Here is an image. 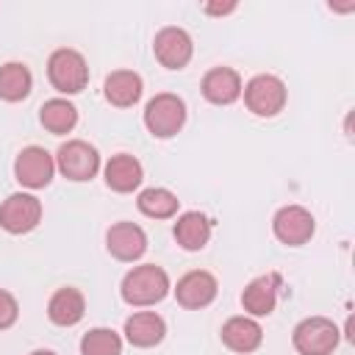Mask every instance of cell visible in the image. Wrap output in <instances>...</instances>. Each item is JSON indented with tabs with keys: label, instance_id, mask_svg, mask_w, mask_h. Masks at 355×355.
I'll return each mask as SVG.
<instances>
[{
	"label": "cell",
	"instance_id": "9",
	"mask_svg": "<svg viewBox=\"0 0 355 355\" xmlns=\"http://www.w3.org/2000/svg\"><path fill=\"white\" fill-rule=\"evenodd\" d=\"M272 230H275L277 241H283L288 247H300V244L311 241V236L316 230V219L302 205H283L272 219Z\"/></svg>",
	"mask_w": 355,
	"mask_h": 355
},
{
	"label": "cell",
	"instance_id": "22",
	"mask_svg": "<svg viewBox=\"0 0 355 355\" xmlns=\"http://www.w3.org/2000/svg\"><path fill=\"white\" fill-rule=\"evenodd\" d=\"M39 119L44 125V130L55 133V136H64L69 133L75 125H78V108L69 103V100H61V97H53L42 105L39 111Z\"/></svg>",
	"mask_w": 355,
	"mask_h": 355
},
{
	"label": "cell",
	"instance_id": "17",
	"mask_svg": "<svg viewBox=\"0 0 355 355\" xmlns=\"http://www.w3.org/2000/svg\"><path fill=\"white\" fill-rule=\"evenodd\" d=\"M144 180V169L141 164L128 155V153H119V155H111V161L105 164V186L111 191H119V194H128L133 189H139Z\"/></svg>",
	"mask_w": 355,
	"mask_h": 355
},
{
	"label": "cell",
	"instance_id": "1",
	"mask_svg": "<svg viewBox=\"0 0 355 355\" xmlns=\"http://www.w3.org/2000/svg\"><path fill=\"white\" fill-rule=\"evenodd\" d=\"M122 300L133 308H147L161 302L169 294V275L155 266V263H141L133 266L125 277H122Z\"/></svg>",
	"mask_w": 355,
	"mask_h": 355
},
{
	"label": "cell",
	"instance_id": "11",
	"mask_svg": "<svg viewBox=\"0 0 355 355\" xmlns=\"http://www.w3.org/2000/svg\"><path fill=\"white\" fill-rule=\"evenodd\" d=\"M153 53L161 61V67H166V69H183L191 61L194 44H191V36L183 28H172L169 25V28H161L155 33Z\"/></svg>",
	"mask_w": 355,
	"mask_h": 355
},
{
	"label": "cell",
	"instance_id": "20",
	"mask_svg": "<svg viewBox=\"0 0 355 355\" xmlns=\"http://www.w3.org/2000/svg\"><path fill=\"white\" fill-rule=\"evenodd\" d=\"M211 230H214L211 219L205 214H200V211H186L175 222V239L189 252L202 250L208 244V239H211Z\"/></svg>",
	"mask_w": 355,
	"mask_h": 355
},
{
	"label": "cell",
	"instance_id": "27",
	"mask_svg": "<svg viewBox=\"0 0 355 355\" xmlns=\"http://www.w3.org/2000/svg\"><path fill=\"white\" fill-rule=\"evenodd\" d=\"M31 355H55V352H53V349H33Z\"/></svg>",
	"mask_w": 355,
	"mask_h": 355
},
{
	"label": "cell",
	"instance_id": "7",
	"mask_svg": "<svg viewBox=\"0 0 355 355\" xmlns=\"http://www.w3.org/2000/svg\"><path fill=\"white\" fill-rule=\"evenodd\" d=\"M39 219H42V202L28 191H17V194L6 197L0 205V227L6 233L22 236V233L33 230L39 225Z\"/></svg>",
	"mask_w": 355,
	"mask_h": 355
},
{
	"label": "cell",
	"instance_id": "4",
	"mask_svg": "<svg viewBox=\"0 0 355 355\" xmlns=\"http://www.w3.org/2000/svg\"><path fill=\"white\" fill-rule=\"evenodd\" d=\"M291 344L300 355H333L338 347V327L327 316H308L294 327Z\"/></svg>",
	"mask_w": 355,
	"mask_h": 355
},
{
	"label": "cell",
	"instance_id": "6",
	"mask_svg": "<svg viewBox=\"0 0 355 355\" xmlns=\"http://www.w3.org/2000/svg\"><path fill=\"white\" fill-rule=\"evenodd\" d=\"M244 105L255 116H275L286 105V83L277 75H255L241 89Z\"/></svg>",
	"mask_w": 355,
	"mask_h": 355
},
{
	"label": "cell",
	"instance_id": "5",
	"mask_svg": "<svg viewBox=\"0 0 355 355\" xmlns=\"http://www.w3.org/2000/svg\"><path fill=\"white\" fill-rule=\"evenodd\" d=\"M55 166L58 172L67 178V180H75V183H83V180H92L100 169V153L83 141V139H72V141H64L55 153Z\"/></svg>",
	"mask_w": 355,
	"mask_h": 355
},
{
	"label": "cell",
	"instance_id": "3",
	"mask_svg": "<svg viewBox=\"0 0 355 355\" xmlns=\"http://www.w3.org/2000/svg\"><path fill=\"white\" fill-rule=\"evenodd\" d=\"M144 125L155 139H169L186 125V103L178 94L161 92L144 105Z\"/></svg>",
	"mask_w": 355,
	"mask_h": 355
},
{
	"label": "cell",
	"instance_id": "2",
	"mask_svg": "<svg viewBox=\"0 0 355 355\" xmlns=\"http://www.w3.org/2000/svg\"><path fill=\"white\" fill-rule=\"evenodd\" d=\"M47 80L61 94H78L89 83V64L78 50L61 47L47 58Z\"/></svg>",
	"mask_w": 355,
	"mask_h": 355
},
{
	"label": "cell",
	"instance_id": "18",
	"mask_svg": "<svg viewBox=\"0 0 355 355\" xmlns=\"http://www.w3.org/2000/svg\"><path fill=\"white\" fill-rule=\"evenodd\" d=\"M83 313H86V300H83V294H80L78 288H72V286L58 288V291L50 297V302H47V316H50V322L58 324V327H72V324H78V322L83 319Z\"/></svg>",
	"mask_w": 355,
	"mask_h": 355
},
{
	"label": "cell",
	"instance_id": "19",
	"mask_svg": "<svg viewBox=\"0 0 355 355\" xmlns=\"http://www.w3.org/2000/svg\"><path fill=\"white\" fill-rule=\"evenodd\" d=\"M141 89H144V83H141V78H139L133 69H116V72H111V75L105 78V83H103L105 100H108L111 105H116V108H130V105H136L139 97H141Z\"/></svg>",
	"mask_w": 355,
	"mask_h": 355
},
{
	"label": "cell",
	"instance_id": "15",
	"mask_svg": "<svg viewBox=\"0 0 355 355\" xmlns=\"http://www.w3.org/2000/svg\"><path fill=\"white\" fill-rule=\"evenodd\" d=\"M277 286H280L277 275H261V277L250 280L241 291L244 311L252 316H269L277 305Z\"/></svg>",
	"mask_w": 355,
	"mask_h": 355
},
{
	"label": "cell",
	"instance_id": "12",
	"mask_svg": "<svg viewBox=\"0 0 355 355\" xmlns=\"http://www.w3.org/2000/svg\"><path fill=\"white\" fill-rule=\"evenodd\" d=\"M105 247L116 261L133 263L147 252V233L133 222H116L105 233Z\"/></svg>",
	"mask_w": 355,
	"mask_h": 355
},
{
	"label": "cell",
	"instance_id": "8",
	"mask_svg": "<svg viewBox=\"0 0 355 355\" xmlns=\"http://www.w3.org/2000/svg\"><path fill=\"white\" fill-rule=\"evenodd\" d=\"M55 175V158L44 147H25L14 161V178L25 189H44Z\"/></svg>",
	"mask_w": 355,
	"mask_h": 355
},
{
	"label": "cell",
	"instance_id": "13",
	"mask_svg": "<svg viewBox=\"0 0 355 355\" xmlns=\"http://www.w3.org/2000/svg\"><path fill=\"white\" fill-rule=\"evenodd\" d=\"M200 89H202V97L208 103H214V105H230V103H236L241 97V89L244 86H241V78H239L236 69H230V67H214V69L205 72Z\"/></svg>",
	"mask_w": 355,
	"mask_h": 355
},
{
	"label": "cell",
	"instance_id": "14",
	"mask_svg": "<svg viewBox=\"0 0 355 355\" xmlns=\"http://www.w3.org/2000/svg\"><path fill=\"white\" fill-rule=\"evenodd\" d=\"M164 336H166V322L155 311H139L125 319V338L139 349L161 344Z\"/></svg>",
	"mask_w": 355,
	"mask_h": 355
},
{
	"label": "cell",
	"instance_id": "23",
	"mask_svg": "<svg viewBox=\"0 0 355 355\" xmlns=\"http://www.w3.org/2000/svg\"><path fill=\"white\" fill-rule=\"evenodd\" d=\"M139 211L150 219H172L178 214V205L180 200L169 191V189H161V186H153V189H144L136 200Z\"/></svg>",
	"mask_w": 355,
	"mask_h": 355
},
{
	"label": "cell",
	"instance_id": "10",
	"mask_svg": "<svg viewBox=\"0 0 355 355\" xmlns=\"http://www.w3.org/2000/svg\"><path fill=\"white\" fill-rule=\"evenodd\" d=\"M216 291H219L216 277L205 269H194V272H186L178 280L175 300H178V305H183L189 311H200V308H205L216 300Z\"/></svg>",
	"mask_w": 355,
	"mask_h": 355
},
{
	"label": "cell",
	"instance_id": "24",
	"mask_svg": "<svg viewBox=\"0 0 355 355\" xmlns=\"http://www.w3.org/2000/svg\"><path fill=\"white\" fill-rule=\"evenodd\" d=\"M80 355H122V338L111 327H94L83 333Z\"/></svg>",
	"mask_w": 355,
	"mask_h": 355
},
{
	"label": "cell",
	"instance_id": "21",
	"mask_svg": "<svg viewBox=\"0 0 355 355\" xmlns=\"http://www.w3.org/2000/svg\"><path fill=\"white\" fill-rule=\"evenodd\" d=\"M33 89V78L31 69L19 61H8L0 67V100L6 103H19L31 94Z\"/></svg>",
	"mask_w": 355,
	"mask_h": 355
},
{
	"label": "cell",
	"instance_id": "26",
	"mask_svg": "<svg viewBox=\"0 0 355 355\" xmlns=\"http://www.w3.org/2000/svg\"><path fill=\"white\" fill-rule=\"evenodd\" d=\"M202 11H205V14H216V17H225V14L236 11V3H225V6H216V3H205V6H202Z\"/></svg>",
	"mask_w": 355,
	"mask_h": 355
},
{
	"label": "cell",
	"instance_id": "16",
	"mask_svg": "<svg viewBox=\"0 0 355 355\" xmlns=\"http://www.w3.org/2000/svg\"><path fill=\"white\" fill-rule=\"evenodd\" d=\"M263 341V330L255 319L250 316H230L225 324H222V344L233 352H252L258 349Z\"/></svg>",
	"mask_w": 355,
	"mask_h": 355
},
{
	"label": "cell",
	"instance_id": "25",
	"mask_svg": "<svg viewBox=\"0 0 355 355\" xmlns=\"http://www.w3.org/2000/svg\"><path fill=\"white\" fill-rule=\"evenodd\" d=\"M19 316V305L14 300V294H8L6 288H0V330H8Z\"/></svg>",
	"mask_w": 355,
	"mask_h": 355
}]
</instances>
